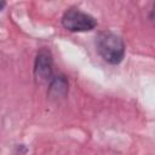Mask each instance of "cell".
<instances>
[{
  "label": "cell",
  "instance_id": "cell-1",
  "mask_svg": "<svg viewBox=\"0 0 155 155\" xmlns=\"http://www.w3.org/2000/svg\"><path fill=\"white\" fill-rule=\"evenodd\" d=\"M96 50L104 62L116 65L125 57L124 40L111 30H102L96 35Z\"/></svg>",
  "mask_w": 155,
  "mask_h": 155
},
{
  "label": "cell",
  "instance_id": "cell-2",
  "mask_svg": "<svg viewBox=\"0 0 155 155\" xmlns=\"http://www.w3.org/2000/svg\"><path fill=\"white\" fill-rule=\"evenodd\" d=\"M61 23L67 30L73 33L90 31L97 27V19L92 15L84 12L78 7L68 8L63 13Z\"/></svg>",
  "mask_w": 155,
  "mask_h": 155
},
{
  "label": "cell",
  "instance_id": "cell-3",
  "mask_svg": "<svg viewBox=\"0 0 155 155\" xmlns=\"http://www.w3.org/2000/svg\"><path fill=\"white\" fill-rule=\"evenodd\" d=\"M34 79L38 85L48 84L51 79L54 76L53 74V57L48 48L42 47L38 51L35 61H34V69H33Z\"/></svg>",
  "mask_w": 155,
  "mask_h": 155
},
{
  "label": "cell",
  "instance_id": "cell-4",
  "mask_svg": "<svg viewBox=\"0 0 155 155\" xmlns=\"http://www.w3.org/2000/svg\"><path fill=\"white\" fill-rule=\"evenodd\" d=\"M68 91H69V82H68V79L63 74L54 75L48 82L47 96L52 99L64 98L68 94Z\"/></svg>",
  "mask_w": 155,
  "mask_h": 155
},
{
  "label": "cell",
  "instance_id": "cell-5",
  "mask_svg": "<svg viewBox=\"0 0 155 155\" xmlns=\"http://www.w3.org/2000/svg\"><path fill=\"white\" fill-rule=\"evenodd\" d=\"M6 6V2L5 1H0V11H2V8Z\"/></svg>",
  "mask_w": 155,
  "mask_h": 155
}]
</instances>
